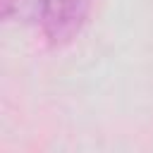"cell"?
<instances>
[{
  "label": "cell",
  "mask_w": 153,
  "mask_h": 153,
  "mask_svg": "<svg viewBox=\"0 0 153 153\" xmlns=\"http://www.w3.org/2000/svg\"><path fill=\"white\" fill-rule=\"evenodd\" d=\"M41 29L50 45H65L86 24L91 0H36Z\"/></svg>",
  "instance_id": "1"
},
{
  "label": "cell",
  "mask_w": 153,
  "mask_h": 153,
  "mask_svg": "<svg viewBox=\"0 0 153 153\" xmlns=\"http://www.w3.org/2000/svg\"><path fill=\"white\" fill-rule=\"evenodd\" d=\"M2 5H5V7H2V14L10 17V12H12V0H2Z\"/></svg>",
  "instance_id": "2"
}]
</instances>
